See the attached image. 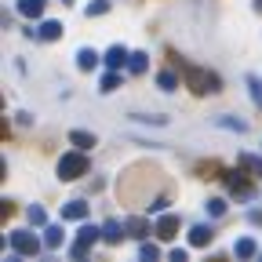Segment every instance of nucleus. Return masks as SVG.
I'll return each instance as SVG.
<instances>
[{
  "label": "nucleus",
  "instance_id": "nucleus-1",
  "mask_svg": "<svg viewBox=\"0 0 262 262\" xmlns=\"http://www.w3.org/2000/svg\"><path fill=\"white\" fill-rule=\"evenodd\" d=\"M186 84L193 95H208V91H219V77L201 70V66H186Z\"/></svg>",
  "mask_w": 262,
  "mask_h": 262
},
{
  "label": "nucleus",
  "instance_id": "nucleus-2",
  "mask_svg": "<svg viewBox=\"0 0 262 262\" xmlns=\"http://www.w3.org/2000/svg\"><path fill=\"white\" fill-rule=\"evenodd\" d=\"M88 171V157H84V149H77V153H62V160H58V179L62 182H73V179H80Z\"/></svg>",
  "mask_w": 262,
  "mask_h": 262
},
{
  "label": "nucleus",
  "instance_id": "nucleus-3",
  "mask_svg": "<svg viewBox=\"0 0 262 262\" xmlns=\"http://www.w3.org/2000/svg\"><path fill=\"white\" fill-rule=\"evenodd\" d=\"M98 237H102V229H95V226H80V233H77V244L70 248V255H73V258H84Z\"/></svg>",
  "mask_w": 262,
  "mask_h": 262
},
{
  "label": "nucleus",
  "instance_id": "nucleus-4",
  "mask_svg": "<svg viewBox=\"0 0 262 262\" xmlns=\"http://www.w3.org/2000/svg\"><path fill=\"white\" fill-rule=\"evenodd\" d=\"M11 248L18 251V255H37L40 251V241L29 233V229H15L11 233Z\"/></svg>",
  "mask_w": 262,
  "mask_h": 262
},
{
  "label": "nucleus",
  "instance_id": "nucleus-5",
  "mask_svg": "<svg viewBox=\"0 0 262 262\" xmlns=\"http://www.w3.org/2000/svg\"><path fill=\"white\" fill-rule=\"evenodd\" d=\"M157 237H160V241L179 237V215H164V219L157 222Z\"/></svg>",
  "mask_w": 262,
  "mask_h": 262
},
{
  "label": "nucleus",
  "instance_id": "nucleus-6",
  "mask_svg": "<svg viewBox=\"0 0 262 262\" xmlns=\"http://www.w3.org/2000/svg\"><path fill=\"white\" fill-rule=\"evenodd\" d=\"M131 58V51L124 48V44H113L110 51H106V66H110V70H120V66Z\"/></svg>",
  "mask_w": 262,
  "mask_h": 262
},
{
  "label": "nucleus",
  "instance_id": "nucleus-7",
  "mask_svg": "<svg viewBox=\"0 0 262 262\" xmlns=\"http://www.w3.org/2000/svg\"><path fill=\"white\" fill-rule=\"evenodd\" d=\"M226 186H229V193H237V196H251V186H248V179H244L241 171L226 175Z\"/></svg>",
  "mask_w": 262,
  "mask_h": 262
},
{
  "label": "nucleus",
  "instance_id": "nucleus-8",
  "mask_svg": "<svg viewBox=\"0 0 262 262\" xmlns=\"http://www.w3.org/2000/svg\"><path fill=\"white\" fill-rule=\"evenodd\" d=\"M84 215H88V204H84V201H66V204H62V219L80 222Z\"/></svg>",
  "mask_w": 262,
  "mask_h": 262
},
{
  "label": "nucleus",
  "instance_id": "nucleus-9",
  "mask_svg": "<svg viewBox=\"0 0 262 262\" xmlns=\"http://www.w3.org/2000/svg\"><path fill=\"white\" fill-rule=\"evenodd\" d=\"M215 127H222V131H237V135H244V131H248V120H241V117H215Z\"/></svg>",
  "mask_w": 262,
  "mask_h": 262
},
{
  "label": "nucleus",
  "instance_id": "nucleus-10",
  "mask_svg": "<svg viewBox=\"0 0 262 262\" xmlns=\"http://www.w3.org/2000/svg\"><path fill=\"white\" fill-rule=\"evenodd\" d=\"M211 237H215V233H211V226H193V229H189V244H193V248L211 244Z\"/></svg>",
  "mask_w": 262,
  "mask_h": 262
},
{
  "label": "nucleus",
  "instance_id": "nucleus-11",
  "mask_svg": "<svg viewBox=\"0 0 262 262\" xmlns=\"http://www.w3.org/2000/svg\"><path fill=\"white\" fill-rule=\"evenodd\" d=\"M37 37H40V40H58V37H62V22H55V18L40 22V29H37Z\"/></svg>",
  "mask_w": 262,
  "mask_h": 262
},
{
  "label": "nucleus",
  "instance_id": "nucleus-12",
  "mask_svg": "<svg viewBox=\"0 0 262 262\" xmlns=\"http://www.w3.org/2000/svg\"><path fill=\"white\" fill-rule=\"evenodd\" d=\"M124 229H127V226H120L117 219H110V222L102 226V241H106V244H117V241L124 237Z\"/></svg>",
  "mask_w": 262,
  "mask_h": 262
},
{
  "label": "nucleus",
  "instance_id": "nucleus-13",
  "mask_svg": "<svg viewBox=\"0 0 262 262\" xmlns=\"http://www.w3.org/2000/svg\"><path fill=\"white\" fill-rule=\"evenodd\" d=\"M95 66H98V55H95L91 48H80V51H77V70L88 73V70H95Z\"/></svg>",
  "mask_w": 262,
  "mask_h": 262
},
{
  "label": "nucleus",
  "instance_id": "nucleus-14",
  "mask_svg": "<svg viewBox=\"0 0 262 262\" xmlns=\"http://www.w3.org/2000/svg\"><path fill=\"white\" fill-rule=\"evenodd\" d=\"M18 11H22L26 18H40V11H44V0H18Z\"/></svg>",
  "mask_w": 262,
  "mask_h": 262
},
{
  "label": "nucleus",
  "instance_id": "nucleus-15",
  "mask_svg": "<svg viewBox=\"0 0 262 262\" xmlns=\"http://www.w3.org/2000/svg\"><path fill=\"white\" fill-rule=\"evenodd\" d=\"M70 142L77 149H91L95 146V135H91V131H70Z\"/></svg>",
  "mask_w": 262,
  "mask_h": 262
},
{
  "label": "nucleus",
  "instance_id": "nucleus-16",
  "mask_svg": "<svg viewBox=\"0 0 262 262\" xmlns=\"http://www.w3.org/2000/svg\"><path fill=\"white\" fill-rule=\"evenodd\" d=\"M255 251H258V248H255V241H251V237H244V241H237V244H233V255H237V258H251Z\"/></svg>",
  "mask_w": 262,
  "mask_h": 262
},
{
  "label": "nucleus",
  "instance_id": "nucleus-17",
  "mask_svg": "<svg viewBox=\"0 0 262 262\" xmlns=\"http://www.w3.org/2000/svg\"><path fill=\"white\" fill-rule=\"evenodd\" d=\"M241 168H248L251 175H262V157H251V153H241Z\"/></svg>",
  "mask_w": 262,
  "mask_h": 262
},
{
  "label": "nucleus",
  "instance_id": "nucleus-18",
  "mask_svg": "<svg viewBox=\"0 0 262 262\" xmlns=\"http://www.w3.org/2000/svg\"><path fill=\"white\" fill-rule=\"evenodd\" d=\"M124 226H127L131 237H146V233H149V222H146V219H127Z\"/></svg>",
  "mask_w": 262,
  "mask_h": 262
},
{
  "label": "nucleus",
  "instance_id": "nucleus-19",
  "mask_svg": "<svg viewBox=\"0 0 262 262\" xmlns=\"http://www.w3.org/2000/svg\"><path fill=\"white\" fill-rule=\"evenodd\" d=\"M248 91H251V102L262 110V77H255V73H251V77H248Z\"/></svg>",
  "mask_w": 262,
  "mask_h": 262
},
{
  "label": "nucleus",
  "instance_id": "nucleus-20",
  "mask_svg": "<svg viewBox=\"0 0 262 262\" xmlns=\"http://www.w3.org/2000/svg\"><path fill=\"white\" fill-rule=\"evenodd\" d=\"M175 84H179V77H175L171 70H164V73H157V88H160V91H175Z\"/></svg>",
  "mask_w": 262,
  "mask_h": 262
},
{
  "label": "nucleus",
  "instance_id": "nucleus-21",
  "mask_svg": "<svg viewBox=\"0 0 262 262\" xmlns=\"http://www.w3.org/2000/svg\"><path fill=\"white\" fill-rule=\"evenodd\" d=\"M62 237H66V233H62V226H48V229H44V244H48V248H58Z\"/></svg>",
  "mask_w": 262,
  "mask_h": 262
},
{
  "label": "nucleus",
  "instance_id": "nucleus-22",
  "mask_svg": "<svg viewBox=\"0 0 262 262\" xmlns=\"http://www.w3.org/2000/svg\"><path fill=\"white\" fill-rule=\"evenodd\" d=\"M127 70H131V73H146V55H142V51H131Z\"/></svg>",
  "mask_w": 262,
  "mask_h": 262
},
{
  "label": "nucleus",
  "instance_id": "nucleus-23",
  "mask_svg": "<svg viewBox=\"0 0 262 262\" xmlns=\"http://www.w3.org/2000/svg\"><path fill=\"white\" fill-rule=\"evenodd\" d=\"M204 208H208V215H211V219H219V215H226V201H222V196H211V201H208Z\"/></svg>",
  "mask_w": 262,
  "mask_h": 262
},
{
  "label": "nucleus",
  "instance_id": "nucleus-24",
  "mask_svg": "<svg viewBox=\"0 0 262 262\" xmlns=\"http://www.w3.org/2000/svg\"><path fill=\"white\" fill-rule=\"evenodd\" d=\"M110 11V0H95V4H88V18H98Z\"/></svg>",
  "mask_w": 262,
  "mask_h": 262
},
{
  "label": "nucleus",
  "instance_id": "nucleus-25",
  "mask_svg": "<svg viewBox=\"0 0 262 262\" xmlns=\"http://www.w3.org/2000/svg\"><path fill=\"white\" fill-rule=\"evenodd\" d=\"M26 215H29V222H33V226H44V222H48V215H44V208H37V204H33V208H29Z\"/></svg>",
  "mask_w": 262,
  "mask_h": 262
},
{
  "label": "nucleus",
  "instance_id": "nucleus-26",
  "mask_svg": "<svg viewBox=\"0 0 262 262\" xmlns=\"http://www.w3.org/2000/svg\"><path fill=\"white\" fill-rule=\"evenodd\" d=\"M117 84H120V77H117V70L102 77V91H117Z\"/></svg>",
  "mask_w": 262,
  "mask_h": 262
},
{
  "label": "nucleus",
  "instance_id": "nucleus-27",
  "mask_svg": "<svg viewBox=\"0 0 262 262\" xmlns=\"http://www.w3.org/2000/svg\"><path fill=\"white\" fill-rule=\"evenodd\" d=\"M139 255H142V258H146V262H153V258H157V255H160V251H157V248H153V244H142V248H139Z\"/></svg>",
  "mask_w": 262,
  "mask_h": 262
},
{
  "label": "nucleus",
  "instance_id": "nucleus-28",
  "mask_svg": "<svg viewBox=\"0 0 262 262\" xmlns=\"http://www.w3.org/2000/svg\"><path fill=\"white\" fill-rule=\"evenodd\" d=\"M164 208H168V196H157V201L149 204V211H164Z\"/></svg>",
  "mask_w": 262,
  "mask_h": 262
},
{
  "label": "nucleus",
  "instance_id": "nucleus-29",
  "mask_svg": "<svg viewBox=\"0 0 262 262\" xmlns=\"http://www.w3.org/2000/svg\"><path fill=\"white\" fill-rule=\"evenodd\" d=\"M255 11H258V15H262V0H255Z\"/></svg>",
  "mask_w": 262,
  "mask_h": 262
},
{
  "label": "nucleus",
  "instance_id": "nucleus-30",
  "mask_svg": "<svg viewBox=\"0 0 262 262\" xmlns=\"http://www.w3.org/2000/svg\"><path fill=\"white\" fill-rule=\"evenodd\" d=\"M62 4H73V0H62Z\"/></svg>",
  "mask_w": 262,
  "mask_h": 262
}]
</instances>
